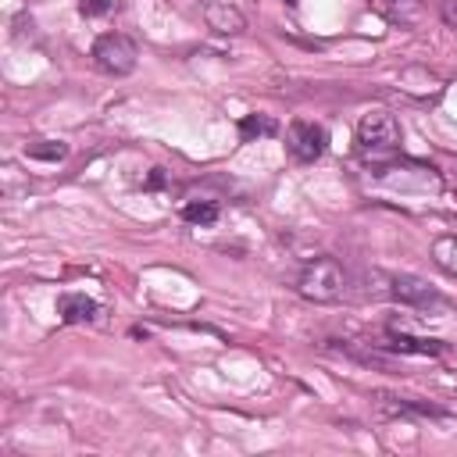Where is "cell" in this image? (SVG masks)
I'll use <instances>...</instances> for the list:
<instances>
[{
  "instance_id": "cell-9",
  "label": "cell",
  "mask_w": 457,
  "mask_h": 457,
  "mask_svg": "<svg viewBox=\"0 0 457 457\" xmlns=\"http://www.w3.org/2000/svg\"><path fill=\"white\" fill-rule=\"evenodd\" d=\"M271 136H278V121L271 118V114H243L239 118V139L243 143H257V139H271Z\"/></svg>"
},
{
  "instance_id": "cell-5",
  "label": "cell",
  "mask_w": 457,
  "mask_h": 457,
  "mask_svg": "<svg viewBox=\"0 0 457 457\" xmlns=\"http://www.w3.org/2000/svg\"><path fill=\"white\" fill-rule=\"evenodd\" d=\"M286 146H289L293 161L314 164V161H321V154L328 150V132H325L318 121L296 118V121H289V129H286Z\"/></svg>"
},
{
  "instance_id": "cell-16",
  "label": "cell",
  "mask_w": 457,
  "mask_h": 457,
  "mask_svg": "<svg viewBox=\"0 0 457 457\" xmlns=\"http://www.w3.org/2000/svg\"><path fill=\"white\" fill-rule=\"evenodd\" d=\"M146 189H157V186H164V168H150V175H146V182H143Z\"/></svg>"
},
{
  "instance_id": "cell-15",
  "label": "cell",
  "mask_w": 457,
  "mask_h": 457,
  "mask_svg": "<svg viewBox=\"0 0 457 457\" xmlns=\"http://www.w3.org/2000/svg\"><path fill=\"white\" fill-rule=\"evenodd\" d=\"M439 18H443L446 29L457 32V0H443V4H439Z\"/></svg>"
},
{
  "instance_id": "cell-14",
  "label": "cell",
  "mask_w": 457,
  "mask_h": 457,
  "mask_svg": "<svg viewBox=\"0 0 457 457\" xmlns=\"http://www.w3.org/2000/svg\"><path fill=\"white\" fill-rule=\"evenodd\" d=\"M375 7L389 18H407V11H414V0H375Z\"/></svg>"
},
{
  "instance_id": "cell-12",
  "label": "cell",
  "mask_w": 457,
  "mask_h": 457,
  "mask_svg": "<svg viewBox=\"0 0 457 457\" xmlns=\"http://www.w3.org/2000/svg\"><path fill=\"white\" fill-rule=\"evenodd\" d=\"M25 154L29 157H36V161H64L68 157V143H61V139H36V143H29L25 146Z\"/></svg>"
},
{
  "instance_id": "cell-6",
  "label": "cell",
  "mask_w": 457,
  "mask_h": 457,
  "mask_svg": "<svg viewBox=\"0 0 457 457\" xmlns=\"http://www.w3.org/2000/svg\"><path fill=\"white\" fill-rule=\"evenodd\" d=\"M100 314H104V307L89 293L68 289V293L57 296V318L64 325H93V321H100Z\"/></svg>"
},
{
  "instance_id": "cell-7",
  "label": "cell",
  "mask_w": 457,
  "mask_h": 457,
  "mask_svg": "<svg viewBox=\"0 0 457 457\" xmlns=\"http://www.w3.org/2000/svg\"><path fill=\"white\" fill-rule=\"evenodd\" d=\"M204 21H207V29H214L218 36H239V32L246 29L243 11H239L236 4H228V0H207V4H204Z\"/></svg>"
},
{
  "instance_id": "cell-10",
  "label": "cell",
  "mask_w": 457,
  "mask_h": 457,
  "mask_svg": "<svg viewBox=\"0 0 457 457\" xmlns=\"http://www.w3.org/2000/svg\"><path fill=\"white\" fill-rule=\"evenodd\" d=\"M218 214H221V207H218L214 200H186V204H182V221L200 225V228L214 225V221H218Z\"/></svg>"
},
{
  "instance_id": "cell-13",
  "label": "cell",
  "mask_w": 457,
  "mask_h": 457,
  "mask_svg": "<svg viewBox=\"0 0 457 457\" xmlns=\"http://www.w3.org/2000/svg\"><path fill=\"white\" fill-rule=\"evenodd\" d=\"M118 11V0H79V14L82 18H107Z\"/></svg>"
},
{
  "instance_id": "cell-8",
  "label": "cell",
  "mask_w": 457,
  "mask_h": 457,
  "mask_svg": "<svg viewBox=\"0 0 457 457\" xmlns=\"http://www.w3.org/2000/svg\"><path fill=\"white\" fill-rule=\"evenodd\" d=\"M386 339L389 343H382L386 350H393V353H418V357H439L446 346L439 343V339H414V336H403V332H386Z\"/></svg>"
},
{
  "instance_id": "cell-11",
  "label": "cell",
  "mask_w": 457,
  "mask_h": 457,
  "mask_svg": "<svg viewBox=\"0 0 457 457\" xmlns=\"http://www.w3.org/2000/svg\"><path fill=\"white\" fill-rule=\"evenodd\" d=\"M432 261L439 271H446L450 278H457V236H439L432 243Z\"/></svg>"
},
{
  "instance_id": "cell-17",
  "label": "cell",
  "mask_w": 457,
  "mask_h": 457,
  "mask_svg": "<svg viewBox=\"0 0 457 457\" xmlns=\"http://www.w3.org/2000/svg\"><path fill=\"white\" fill-rule=\"evenodd\" d=\"M289 4H296V0H289Z\"/></svg>"
},
{
  "instance_id": "cell-4",
  "label": "cell",
  "mask_w": 457,
  "mask_h": 457,
  "mask_svg": "<svg viewBox=\"0 0 457 457\" xmlns=\"http://www.w3.org/2000/svg\"><path fill=\"white\" fill-rule=\"evenodd\" d=\"M389 296H393L396 303H403V307L428 311V314L446 307V296H443L436 286H428L425 278H418V275H393V278H389Z\"/></svg>"
},
{
  "instance_id": "cell-3",
  "label": "cell",
  "mask_w": 457,
  "mask_h": 457,
  "mask_svg": "<svg viewBox=\"0 0 457 457\" xmlns=\"http://www.w3.org/2000/svg\"><path fill=\"white\" fill-rule=\"evenodd\" d=\"M357 146L364 154H393L400 146V121L389 111H382V107L361 114V121H357Z\"/></svg>"
},
{
  "instance_id": "cell-1",
  "label": "cell",
  "mask_w": 457,
  "mask_h": 457,
  "mask_svg": "<svg viewBox=\"0 0 457 457\" xmlns=\"http://www.w3.org/2000/svg\"><path fill=\"white\" fill-rule=\"evenodd\" d=\"M346 289H350V275H346V268H343L336 257H328V253L311 257V261L300 268V275H296V293H300L303 300H311V303H339V300L346 296Z\"/></svg>"
},
{
  "instance_id": "cell-2",
  "label": "cell",
  "mask_w": 457,
  "mask_h": 457,
  "mask_svg": "<svg viewBox=\"0 0 457 457\" xmlns=\"http://www.w3.org/2000/svg\"><path fill=\"white\" fill-rule=\"evenodd\" d=\"M89 57H93L96 71H104V75H111V79H121V75H129V71L136 68L139 46H136V39L125 36V32H104V36H96Z\"/></svg>"
}]
</instances>
